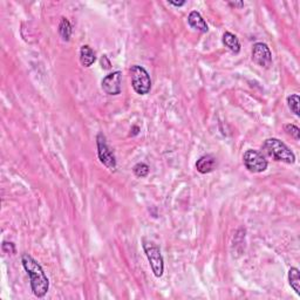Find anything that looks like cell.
I'll return each mask as SVG.
<instances>
[{
    "label": "cell",
    "instance_id": "6da1fadb",
    "mask_svg": "<svg viewBox=\"0 0 300 300\" xmlns=\"http://www.w3.org/2000/svg\"><path fill=\"white\" fill-rule=\"evenodd\" d=\"M22 264L27 274L30 275L31 288L37 298H44L50 289V280L45 273L41 265L29 253L22 256Z\"/></svg>",
    "mask_w": 300,
    "mask_h": 300
},
{
    "label": "cell",
    "instance_id": "7a4b0ae2",
    "mask_svg": "<svg viewBox=\"0 0 300 300\" xmlns=\"http://www.w3.org/2000/svg\"><path fill=\"white\" fill-rule=\"evenodd\" d=\"M261 149L274 161L284 162L286 165H294L295 163L294 153L279 138L271 137L265 139Z\"/></svg>",
    "mask_w": 300,
    "mask_h": 300
},
{
    "label": "cell",
    "instance_id": "3957f363",
    "mask_svg": "<svg viewBox=\"0 0 300 300\" xmlns=\"http://www.w3.org/2000/svg\"><path fill=\"white\" fill-rule=\"evenodd\" d=\"M132 88L138 95H146L152 90V79L149 73L142 66L134 65L129 69Z\"/></svg>",
    "mask_w": 300,
    "mask_h": 300
},
{
    "label": "cell",
    "instance_id": "277c9868",
    "mask_svg": "<svg viewBox=\"0 0 300 300\" xmlns=\"http://www.w3.org/2000/svg\"><path fill=\"white\" fill-rule=\"evenodd\" d=\"M142 245L154 275L156 278H161L165 272V260H163L161 250L154 242H149V240H143Z\"/></svg>",
    "mask_w": 300,
    "mask_h": 300
},
{
    "label": "cell",
    "instance_id": "5b68a950",
    "mask_svg": "<svg viewBox=\"0 0 300 300\" xmlns=\"http://www.w3.org/2000/svg\"><path fill=\"white\" fill-rule=\"evenodd\" d=\"M243 162L245 168L249 170L250 173L253 174H260L264 173L267 169L268 163L266 159L264 158V155L260 152L254 149H249L244 153L243 155Z\"/></svg>",
    "mask_w": 300,
    "mask_h": 300
},
{
    "label": "cell",
    "instance_id": "8992f818",
    "mask_svg": "<svg viewBox=\"0 0 300 300\" xmlns=\"http://www.w3.org/2000/svg\"><path fill=\"white\" fill-rule=\"evenodd\" d=\"M96 145H97V156H99L101 163L104 167H107L108 169L114 172L116 169V159L113 150L110 149V146L108 145L106 136L102 132L97 134L96 136Z\"/></svg>",
    "mask_w": 300,
    "mask_h": 300
},
{
    "label": "cell",
    "instance_id": "52a82bcc",
    "mask_svg": "<svg viewBox=\"0 0 300 300\" xmlns=\"http://www.w3.org/2000/svg\"><path fill=\"white\" fill-rule=\"evenodd\" d=\"M252 61L257 66L268 68L272 65V53L270 47L264 43H256L252 48Z\"/></svg>",
    "mask_w": 300,
    "mask_h": 300
},
{
    "label": "cell",
    "instance_id": "ba28073f",
    "mask_svg": "<svg viewBox=\"0 0 300 300\" xmlns=\"http://www.w3.org/2000/svg\"><path fill=\"white\" fill-rule=\"evenodd\" d=\"M101 88L108 95H118L122 90V73L116 71L104 76L101 81Z\"/></svg>",
    "mask_w": 300,
    "mask_h": 300
},
{
    "label": "cell",
    "instance_id": "9c48e42d",
    "mask_svg": "<svg viewBox=\"0 0 300 300\" xmlns=\"http://www.w3.org/2000/svg\"><path fill=\"white\" fill-rule=\"evenodd\" d=\"M217 167V160L214 155H203L202 158L197 160L196 162V169L201 174H209L214 172Z\"/></svg>",
    "mask_w": 300,
    "mask_h": 300
},
{
    "label": "cell",
    "instance_id": "30bf717a",
    "mask_svg": "<svg viewBox=\"0 0 300 300\" xmlns=\"http://www.w3.org/2000/svg\"><path fill=\"white\" fill-rule=\"evenodd\" d=\"M188 24H189L191 29L195 31H198L201 33H208L209 32V26L208 24L205 23L203 17L201 16L200 12L193 11L190 12L189 17H188Z\"/></svg>",
    "mask_w": 300,
    "mask_h": 300
},
{
    "label": "cell",
    "instance_id": "8fae6325",
    "mask_svg": "<svg viewBox=\"0 0 300 300\" xmlns=\"http://www.w3.org/2000/svg\"><path fill=\"white\" fill-rule=\"evenodd\" d=\"M222 43L224 46L232 52V53L238 54L240 52V43L235 34L231 32H225L223 34Z\"/></svg>",
    "mask_w": 300,
    "mask_h": 300
},
{
    "label": "cell",
    "instance_id": "7c38bea8",
    "mask_svg": "<svg viewBox=\"0 0 300 300\" xmlns=\"http://www.w3.org/2000/svg\"><path fill=\"white\" fill-rule=\"evenodd\" d=\"M96 60V57H95V53H94V51L90 48L88 45H83L81 47V50H80V62H81V65L83 67H90L94 62Z\"/></svg>",
    "mask_w": 300,
    "mask_h": 300
},
{
    "label": "cell",
    "instance_id": "4fadbf2b",
    "mask_svg": "<svg viewBox=\"0 0 300 300\" xmlns=\"http://www.w3.org/2000/svg\"><path fill=\"white\" fill-rule=\"evenodd\" d=\"M288 282L293 291L300 295V273L296 267H291L288 270Z\"/></svg>",
    "mask_w": 300,
    "mask_h": 300
},
{
    "label": "cell",
    "instance_id": "5bb4252c",
    "mask_svg": "<svg viewBox=\"0 0 300 300\" xmlns=\"http://www.w3.org/2000/svg\"><path fill=\"white\" fill-rule=\"evenodd\" d=\"M59 34L64 41H69L72 37V25L67 18H61L60 25H59Z\"/></svg>",
    "mask_w": 300,
    "mask_h": 300
},
{
    "label": "cell",
    "instance_id": "9a60e30c",
    "mask_svg": "<svg viewBox=\"0 0 300 300\" xmlns=\"http://www.w3.org/2000/svg\"><path fill=\"white\" fill-rule=\"evenodd\" d=\"M299 102H300V97L298 94H292L287 97V106L293 114L295 116H299Z\"/></svg>",
    "mask_w": 300,
    "mask_h": 300
},
{
    "label": "cell",
    "instance_id": "2e32d148",
    "mask_svg": "<svg viewBox=\"0 0 300 300\" xmlns=\"http://www.w3.org/2000/svg\"><path fill=\"white\" fill-rule=\"evenodd\" d=\"M132 172H134L136 177H139V179H143V177H146L149 174V166L145 165V163L139 162L136 163L132 168Z\"/></svg>",
    "mask_w": 300,
    "mask_h": 300
},
{
    "label": "cell",
    "instance_id": "e0dca14e",
    "mask_svg": "<svg viewBox=\"0 0 300 300\" xmlns=\"http://www.w3.org/2000/svg\"><path fill=\"white\" fill-rule=\"evenodd\" d=\"M284 130L286 131V134L294 138L295 141H299V139H300V129L296 127V125L291 124V123L285 124L284 125Z\"/></svg>",
    "mask_w": 300,
    "mask_h": 300
},
{
    "label": "cell",
    "instance_id": "ac0fdd59",
    "mask_svg": "<svg viewBox=\"0 0 300 300\" xmlns=\"http://www.w3.org/2000/svg\"><path fill=\"white\" fill-rule=\"evenodd\" d=\"M168 3H169V5L176 6V8H181V6H183L184 4H186V2H179V3H175V2H172V0H170V2H168Z\"/></svg>",
    "mask_w": 300,
    "mask_h": 300
},
{
    "label": "cell",
    "instance_id": "d6986e66",
    "mask_svg": "<svg viewBox=\"0 0 300 300\" xmlns=\"http://www.w3.org/2000/svg\"><path fill=\"white\" fill-rule=\"evenodd\" d=\"M230 5L232 6H238V8H243L244 6V3L240 2V3H230Z\"/></svg>",
    "mask_w": 300,
    "mask_h": 300
}]
</instances>
